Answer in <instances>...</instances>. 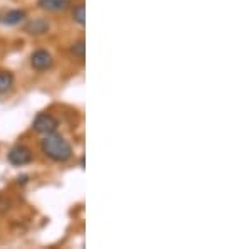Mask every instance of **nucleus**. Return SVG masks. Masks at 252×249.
Returning <instances> with one entry per match:
<instances>
[{
	"label": "nucleus",
	"mask_w": 252,
	"mask_h": 249,
	"mask_svg": "<svg viewBox=\"0 0 252 249\" xmlns=\"http://www.w3.org/2000/svg\"><path fill=\"white\" fill-rule=\"evenodd\" d=\"M40 148L46 157H49L54 162H67L72 157V148L69 142L61 135L51 133L46 135V138L40 143Z\"/></svg>",
	"instance_id": "1"
},
{
	"label": "nucleus",
	"mask_w": 252,
	"mask_h": 249,
	"mask_svg": "<svg viewBox=\"0 0 252 249\" xmlns=\"http://www.w3.org/2000/svg\"><path fill=\"white\" fill-rule=\"evenodd\" d=\"M58 126H59V121L52 115H49V113H39V115L34 118V123H32V128L40 135L56 133Z\"/></svg>",
	"instance_id": "2"
},
{
	"label": "nucleus",
	"mask_w": 252,
	"mask_h": 249,
	"mask_svg": "<svg viewBox=\"0 0 252 249\" xmlns=\"http://www.w3.org/2000/svg\"><path fill=\"white\" fill-rule=\"evenodd\" d=\"M7 158H9V162L12 163V165L22 167V165H27L29 162H32V152L27 148V146L17 145L10 150L9 155H7Z\"/></svg>",
	"instance_id": "3"
},
{
	"label": "nucleus",
	"mask_w": 252,
	"mask_h": 249,
	"mask_svg": "<svg viewBox=\"0 0 252 249\" xmlns=\"http://www.w3.org/2000/svg\"><path fill=\"white\" fill-rule=\"evenodd\" d=\"M52 63H54L52 56L49 54L47 51H44V49H39V51L32 52V56H31V64L35 71H47V69L52 68Z\"/></svg>",
	"instance_id": "4"
},
{
	"label": "nucleus",
	"mask_w": 252,
	"mask_h": 249,
	"mask_svg": "<svg viewBox=\"0 0 252 249\" xmlns=\"http://www.w3.org/2000/svg\"><path fill=\"white\" fill-rule=\"evenodd\" d=\"M47 31H49V22L46 19H32L26 24V32H29L32 36L46 34Z\"/></svg>",
	"instance_id": "5"
},
{
	"label": "nucleus",
	"mask_w": 252,
	"mask_h": 249,
	"mask_svg": "<svg viewBox=\"0 0 252 249\" xmlns=\"http://www.w3.org/2000/svg\"><path fill=\"white\" fill-rule=\"evenodd\" d=\"M37 5L49 12H59L67 9L69 0H37Z\"/></svg>",
	"instance_id": "6"
},
{
	"label": "nucleus",
	"mask_w": 252,
	"mask_h": 249,
	"mask_svg": "<svg viewBox=\"0 0 252 249\" xmlns=\"http://www.w3.org/2000/svg\"><path fill=\"white\" fill-rule=\"evenodd\" d=\"M24 19H26V12L24 10H10L0 19V22L5 24V26H17Z\"/></svg>",
	"instance_id": "7"
},
{
	"label": "nucleus",
	"mask_w": 252,
	"mask_h": 249,
	"mask_svg": "<svg viewBox=\"0 0 252 249\" xmlns=\"http://www.w3.org/2000/svg\"><path fill=\"white\" fill-rule=\"evenodd\" d=\"M14 86V74L9 71H0V95L7 93Z\"/></svg>",
	"instance_id": "8"
},
{
	"label": "nucleus",
	"mask_w": 252,
	"mask_h": 249,
	"mask_svg": "<svg viewBox=\"0 0 252 249\" xmlns=\"http://www.w3.org/2000/svg\"><path fill=\"white\" fill-rule=\"evenodd\" d=\"M72 19H74V22H78L79 26H84V22H86V7H84V3H78L76 5V9L72 10Z\"/></svg>",
	"instance_id": "9"
},
{
	"label": "nucleus",
	"mask_w": 252,
	"mask_h": 249,
	"mask_svg": "<svg viewBox=\"0 0 252 249\" xmlns=\"http://www.w3.org/2000/svg\"><path fill=\"white\" fill-rule=\"evenodd\" d=\"M71 52L76 56V58L84 59V54H86V42H84L83 39L78 40V42H74V44H72V47H71Z\"/></svg>",
	"instance_id": "10"
}]
</instances>
